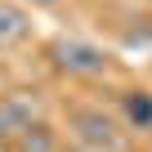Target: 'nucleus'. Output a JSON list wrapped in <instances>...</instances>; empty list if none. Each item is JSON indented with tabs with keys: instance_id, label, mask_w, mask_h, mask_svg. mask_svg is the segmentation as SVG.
<instances>
[{
	"instance_id": "obj_1",
	"label": "nucleus",
	"mask_w": 152,
	"mask_h": 152,
	"mask_svg": "<svg viewBox=\"0 0 152 152\" xmlns=\"http://www.w3.org/2000/svg\"><path fill=\"white\" fill-rule=\"evenodd\" d=\"M63 130L81 152H130V125L94 99H67Z\"/></svg>"
},
{
	"instance_id": "obj_2",
	"label": "nucleus",
	"mask_w": 152,
	"mask_h": 152,
	"mask_svg": "<svg viewBox=\"0 0 152 152\" xmlns=\"http://www.w3.org/2000/svg\"><path fill=\"white\" fill-rule=\"evenodd\" d=\"M45 58L54 72L72 76V81H107V76H116V54L85 40V36H54L45 45Z\"/></svg>"
},
{
	"instance_id": "obj_3",
	"label": "nucleus",
	"mask_w": 152,
	"mask_h": 152,
	"mask_svg": "<svg viewBox=\"0 0 152 152\" xmlns=\"http://www.w3.org/2000/svg\"><path fill=\"white\" fill-rule=\"evenodd\" d=\"M36 121H45V103H40L36 90H9V94H0V148H5V152Z\"/></svg>"
},
{
	"instance_id": "obj_4",
	"label": "nucleus",
	"mask_w": 152,
	"mask_h": 152,
	"mask_svg": "<svg viewBox=\"0 0 152 152\" xmlns=\"http://www.w3.org/2000/svg\"><path fill=\"white\" fill-rule=\"evenodd\" d=\"M36 36V23H31V9L23 0H0V45L5 49H18Z\"/></svg>"
},
{
	"instance_id": "obj_5",
	"label": "nucleus",
	"mask_w": 152,
	"mask_h": 152,
	"mask_svg": "<svg viewBox=\"0 0 152 152\" xmlns=\"http://www.w3.org/2000/svg\"><path fill=\"white\" fill-rule=\"evenodd\" d=\"M116 116L130 125V134H152V90L130 85L116 94Z\"/></svg>"
},
{
	"instance_id": "obj_6",
	"label": "nucleus",
	"mask_w": 152,
	"mask_h": 152,
	"mask_svg": "<svg viewBox=\"0 0 152 152\" xmlns=\"http://www.w3.org/2000/svg\"><path fill=\"white\" fill-rule=\"evenodd\" d=\"M9 152H63V134H58L49 121H36L31 130L18 134V143H14Z\"/></svg>"
},
{
	"instance_id": "obj_7",
	"label": "nucleus",
	"mask_w": 152,
	"mask_h": 152,
	"mask_svg": "<svg viewBox=\"0 0 152 152\" xmlns=\"http://www.w3.org/2000/svg\"><path fill=\"white\" fill-rule=\"evenodd\" d=\"M23 5H27V9L36 14V9H58V5H63V0H23Z\"/></svg>"
},
{
	"instance_id": "obj_8",
	"label": "nucleus",
	"mask_w": 152,
	"mask_h": 152,
	"mask_svg": "<svg viewBox=\"0 0 152 152\" xmlns=\"http://www.w3.org/2000/svg\"><path fill=\"white\" fill-rule=\"evenodd\" d=\"M0 54H5V45H0Z\"/></svg>"
},
{
	"instance_id": "obj_9",
	"label": "nucleus",
	"mask_w": 152,
	"mask_h": 152,
	"mask_svg": "<svg viewBox=\"0 0 152 152\" xmlns=\"http://www.w3.org/2000/svg\"><path fill=\"white\" fill-rule=\"evenodd\" d=\"M148 5H152V0H148Z\"/></svg>"
}]
</instances>
